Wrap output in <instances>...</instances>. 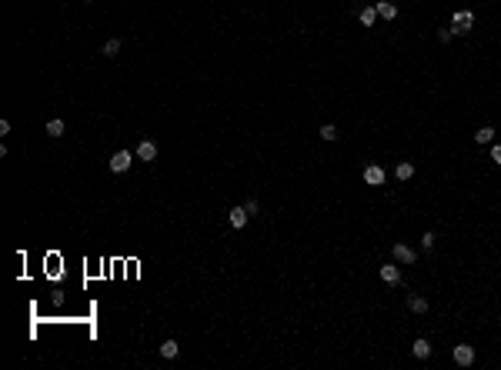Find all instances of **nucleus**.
Here are the masks:
<instances>
[{
    "mask_svg": "<svg viewBox=\"0 0 501 370\" xmlns=\"http://www.w3.org/2000/svg\"><path fill=\"white\" fill-rule=\"evenodd\" d=\"M451 23H455V27H451L455 34H468V30H471V23H475V13H471V10H458Z\"/></svg>",
    "mask_w": 501,
    "mask_h": 370,
    "instance_id": "1",
    "label": "nucleus"
},
{
    "mask_svg": "<svg viewBox=\"0 0 501 370\" xmlns=\"http://www.w3.org/2000/svg\"><path fill=\"white\" fill-rule=\"evenodd\" d=\"M455 364H458V367L475 364V347H471V344H458V347H455Z\"/></svg>",
    "mask_w": 501,
    "mask_h": 370,
    "instance_id": "2",
    "label": "nucleus"
},
{
    "mask_svg": "<svg viewBox=\"0 0 501 370\" xmlns=\"http://www.w3.org/2000/svg\"><path fill=\"white\" fill-rule=\"evenodd\" d=\"M131 160H134L131 150H117V154L111 157V170H114V174H124V170L131 167Z\"/></svg>",
    "mask_w": 501,
    "mask_h": 370,
    "instance_id": "3",
    "label": "nucleus"
},
{
    "mask_svg": "<svg viewBox=\"0 0 501 370\" xmlns=\"http://www.w3.org/2000/svg\"><path fill=\"white\" fill-rule=\"evenodd\" d=\"M391 254H394V260H398V264H414V260H418V254H414L408 244H394V250H391Z\"/></svg>",
    "mask_w": 501,
    "mask_h": 370,
    "instance_id": "4",
    "label": "nucleus"
},
{
    "mask_svg": "<svg viewBox=\"0 0 501 370\" xmlns=\"http://www.w3.org/2000/svg\"><path fill=\"white\" fill-rule=\"evenodd\" d=\"M137 160H157V144L154 140H141V144H137Z\"/></svg>",
    "mask_w": 501,
    "mask_h": 370,
    "instance_id": "5",
    "label": "nucleus"
},
{
    "mask_svg": "<svg viewBox=\"0 0 501 370\" xmlns=\"http://www.w3.org/2000/svg\"><path fill=\"white\" fill-rule=\"evenodd\" d=\"M374 10H378L381 20H394V17H398V7H394L391 0H378V3H374Z\"/></svg>",
    "mask_w": 501,
    "mask_h": 370,
    "instance_id": "6",
    "label": "nucleus"
},
{
    "mask_svg": "<svg viewBox=\"0 0 501 370\" xmlns=\"http://www.w3.org/2000/svg\"><path fill=\"white\" fill-rule=\"evenodd\" d=\"M247 217H251V213H247L244 207H234V210L227 213V220H231V227H234V230H241V227L247 224Z\"/></svg>",
    "mask_w": 501,
    "mask_h": 370,
    "instance_id": "7",
    "label": "nucleus"
},
{
    "mask_svg": "<svg viewBox=\"0 0 501 370\" xmlns=\"http://www.w3.org/2000/svg\"><path fill=\"white\" fill-rule=\"evenodd\" d=\"M411 354H414L418 360H428V357H431V344H428L424 337H418V340L411 344Z\"/></svg>",
    "mask_w": 501,
    "mask_h": 370,
    "instance_id": "8",
    "label": "nucleus"
},
{
    "mask_svg": "<svg viewBox=\"0 0 501 370\" xmlns=\"http://www.w3.org/2000/svg\"><path fill=\"white\" fill-rule=\"evenodd\" d=\"M381 280L384 283H401V270L394 267V264H384V267H381Z\"/></svg>",
    "mask_w": 501,
    "mask_h": 370,
    "instance_id": "9",
    "label": "nucleus"
},
{
    "mask_svg": "<svg viewBox=\"0 0 501 370\" xmlns=\"http://www.w3.org/2000/svg\"><path fill=\"white\" fill-rule=\"evenodd\" d=\"M177 354H180V344H177V340H164V344H161V357L174 360Z\"/></svg>",
    "mask_w": 501,
    "mask_h": 370,
    "instance_id": "10",
    "label": "nucleus"
},
{
    "mask_svg": "<svg viewBox=\"0 0 501 370\" xmlns=\"http://www.w3.org/2000/svg\"><path fill=\"white\" fill-rule=\"evenodd\" d=\"M364 180L378 187V184H384V170H381V167H364Z\"/></svg>",
    "mask_w": 501,
    "mask_h": 370,
    "instance_id": "11",
    "label": "nucleus"
},
{
    "mask_svg": "<svg viewBox=\"0 0 501 370\" xmlns=\"http://www.w3.org/2000/svg\"><path fill=\"white\" fill-rule=\"evenodd\" d=\"M357 20L364 23V27H371V23L378 20V10H374V7H361V10H357Z\"/></svg>",
    "mask_w": 501,
    "mask_h": 370,
    "instance_id": "12",
    "label": "nucleus"
},
{
    "mask_svg": "<svg viewBox=\"0 0 501 370\" xmlns=\"http://www.w3.org/2000/svg\"><path fill=\"white\" fill-rule=\"evenodd\" d=\"M64 120L60 117H54V120H47V137H64Z\"/></svg>",
    "mask_w": 501,
    "mask_h": 370,
    "instance_id": "13",
    "label": "nucleus"
},
{
    "mask_svg": "<svg viewBox=\"0 0 501 370\" xmlns=\"http://www.w3.org/2000/svg\"><path fill=\"white\" fill-rule=\"evenodd\" d=\"M394 177H398V180H411L414 177V164H408V160L398 164V167H394Z\"/></svg>",
    "mask_w": 501,
    "mask_h": 370,
    "instance_id": "14",
    "label": "nucleus"
},
{
    "mask_svg": "<svg viewBox=\"0 0 501 370\" xmlns=\"http://www.w3.org/2000/svg\"><path fill=\"white\" fill-rule=\"evenodd\" d=\"M408 310H411V314H424V310H428V300H424V297H408Z\"/></svg>",
    "mask_w": 501,
    "mask_h": 370,
    "instance_id": "15",
    "label": "nucleus"
},
{
    "mask_svg": "<svg viewBox=\"0 0 501 370\" xmlns=\"http://www.w3.org/2000/svg\"><path fill=\"white\" fill-rule=\"evenodd\" d=\"M100 54H104V57H117V54H121V40H117V37L107 40V44L100 47Z\"/></svg>",
    "mask_w": 501,
    "mask_h": 370,
    "instance_id": "16",
    "label": "nucleus"
},
{
    "mask_svg": "<svg viewBox=\"0 0 501 370\" xmlns=\"http://www.w3.org/2000/svg\"><path fill=\"white\" fill-rule=\"evenodd\" d=\"M475 140H478V144H491V140H495V127H481L478 134H475Z\"/></svg>",
    "mask_w": 501,
    "mask_h": 370,
    "instance_id": "17",
    "label": "nucleus"
},
{
    "mask_svg": "<svg viewBox=\"0 0 501 370\" xmlns=\"http://www.w3.org/2000/svg\"><path fill=\"white\" fill-rule=\"evenodd\" d=\"M321 140H328V144L337 140V127H334V123H324V127H321Z\"/></svg>",
    "mask_w": 501,
    "mask_h": 370,
    "instance_id": "18",
    "label": "nucleus"
},
{
    "mask_svg": "<svg viewBox=\"0 0 501 370\" xmlns=\"http://www.w3.org/2000/svg\"><path fill=\"white\" fill-rule=\"evenodd\" d=\"M451 37H455V30H451V27H441V30H438V40H445V44L451 40Z\"/></svg>",
    "mask_w": 501,
    "mask_h": 370,
    "instance_id": "19",
    "label": "nucleus"
},
{
    "mask_svg": "<svg viewBox=\"0 0 501 370\" xmlns=\"http://www.w3.org/2000/svg\"><path fill=\"white\" fill-rule=\"evenodd\" d=\"M244 210H247V213H257V210H261V203L251 197V200H244Z\"/></svg>",
    "mask_w": 501,
    "mask_h": 370,
    "instance_id": "20",
    "label": "nucleus"
},
{
    "mask_svg": "<svg viewBox=\"0 0 501 370\" xmlns=\"http://www.w3.org/2000/svg\"><path fill=\"white\" fill-rule=\"evenodd\" d=\"M421 247H424V250H431V247H434V234H431V230L421 237Z\"/></svg>",
    "mask_w": 501,
    "mask_h": 370,
    "instance_id": "21",
    "label": "nucleus"
},
{
    "mask_svg": "<svg viewBox=\"0 0 501 370\" xmlns=\"http://www.w3.org/2000/svg\"><path fill=\"white\" fill-rule=\"evenodd\" d=\"M491 160H495V164H501V144L491 147Z\"/></svg>",
    "mask_w": 501,
    "mask_h": 370,
    "instance_id": "22",
    "label": "nucleus"
}]
</instances>
